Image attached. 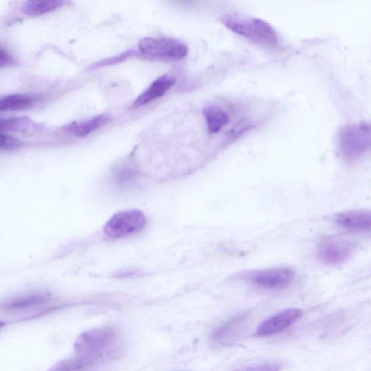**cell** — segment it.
<instances>
[{
	"mask_svg": "<svg viewBox=\"0 0 371 371\" xmlns=\"http://www.w3.org/2000/svg\"><path fill=\"white\" fill-rule=\"evenodd\" d=\"M175 84V79L169 75L160 77L136 99L134 106L141 107L157 100L158 98L165 94Z\"/></svg>",
	"mask_w": 371,
	"mask_h": 371,
	"instance_id": "8fae6325",
	"label": "cell"
},
{
	"mask_svg": "<svg viewBox=\"0 0 371 371\" xmlns=\"http://www.w3.org/2000/svg\"><path fill=\"white\" fill-rule=\"evenodd\" d=\"M110 120L108 115H101L84 121L72 122L65 130L77 137H84L103 127Z\"/></svg>",
	"mask_w": 371,
	"mask_h": 371,
	"instance_id": "7c38bea8",
	"label": "cell"
},
{
	"mask_svg": "<svg viewBox=\"0 0 371 371\" xmlns=\"http://www.w3.org/2000/svg\"><path fill=\"white\" fill-rule=\"evenodd\" d=\"M294 272L289 267H277L256 271L250 276L256 285L269 289L287 286L294 279Z\"/></svg>",
	"mask_w": 371,
	"mask_h": 371,
	"instance_id": "ba28073f",
	"label": "cell"
},
{
	"mask_svg": "<svg viewBox=\"0 0 371 371\" xmlns=\"http://www.w3.org/2000/svg\"><path fill=\"white\" fill-rule=\"evenodd\" d=\"M338 147L341 155L348 159H355L365 154L370 148V127L360 122L346 125L339 132Z\"/></svg>",
	"mask_w": 371,
	"mask_h": 371,
	"instance_id": "3957f363",
	"label": "cell"
},
{
	"mask_svg": "<svg viewBox=\"0 0 371 371\" xmlns=\"http://www.w3.org/2000/svg\"><path fill=\"white\" fill-rule=\"evenodd\" d=\"M22 146V142L17 138L0 133V150L15 151Z\"/></svg>",
	"mask_w": 371,
	"mask_h": 371,
	"instance_id": "ffe728a7",
	"label": "cell"
},
{
	"mask_svg": "<svg viewBox=\"0 0 371 371\" xmlns=\"http://www.w3.org/2000/svg\"><path fill=\"white\" fill-rule=\"evenodd\" d=\"M12 63L13 58L11 55L4 49H0V68L11 65Z\"/></svg>",
	"mask_w": 371,
	"mask_h": 371,
	"instance_id": "7402d4cb",
	"label": "cell"
},
{
	"mask_svg": "<svg viewBox=\"0 0 371 371\" xmlns=\"http://www.w3.org/2000/svg\"><path fill=\"white\" fill-rule=\"evenodd\" d=\"M244 319V315L237 316L218 327L212 334V339L215 343H227L239 332Z\"/></svg>",
	"mask_w": 371,
	"mask_h": 371,
	"instance_id": "4fadbf2b",
	"label": "cell"
},
{
	"mask_svg": "<svg viewBox=\"0 0 371 371\" xmlns=\"http://www.w3.org/2000/svg\"><path fill=\"white\" fill-rule=\"evenodd\" d=\"M34 99L26 94H13L0 98V111L25 110L32 106Z\"/></svg>",
	"mask_w": 371,
	"mask_h": 371,
	"instance_id": "2e32d148",
	"label": "cell"
},
{
	"mask_svg": "<svg viewBox=\"0 0 371 371\" xmlns=\"http://www.w3.org/2000/svg\"><path fill=\"white\" fill-rule=\"evenodd\" d=\"M63 4L64 2L61 0H32L25 4L22 10L25 14L30 16H39L56 11Z\"/></svg>",
	"mask_w": 371,
	"mask_h": 371,
	"instance_id": "9a60e30c",
	"label": "cell"
},
{
	"mask_svg": "<svg viewBox=\"0 0 371 371\" xmlns=\"http://www.w3.org/2000/svg\"><path fill=\"white\" fill-rule=\"evenodd\" d=\"M95 367L76 356L61 361L49 371H92Z\"/></svg>",
	"mask_w": 371,
	"mask_h": 371,
	"instance_id": "e0dca14e",
	"label": "cell"
},
{
	"mask_svg": "<svg viewBox=\"0 0 371 371\" xmlns=\"http://www.w3.org/2000/svg\"><path fill=\"white\" fill-rule=\"evenodd\" d=\"M28 122L25 118H0V132L18 130L26 127Z\"/></svg>",
	"mask_w": 371,
	"mask_h": 371,
	"instance_id": "ac0fdd59",
	"label": "cell"
},
{
	"mask_svg": "<svg viewBox=\"0 0 371 371\" xmlns=\"http://www.w3.org/2000/svg\"><path fill=\"white\" fill-rule=\"evenodd\" d=\"M135 54L136 52L134 51V49H130V51L122 53L118 56H115L112 58L107 59V60H104L101 61V63L96 64L94 67L101 68V67L113 65V64L120 63L122 61H125L130 57L133 56Z\"/></svg>",
	"mask_w": 371,
	"mask_h": 371,
	"instance_id": "44dd1931",
	"label": "cell"
},
{
	"mask_svg": "<svg viewBox=\"0 0 371 371\" xmlns=\"http://www.w3.org/2000/svg\"><path fill=\"white\" fill-rule=\"evenodd\" d=\"M221 21L234 34L261 46L273 48L279 45V37L275 28L262 19L227 16Z\"/></svg>",
	"mask_w": 371,
	"mask_h": 371,
	"instance_id": "7a4b0ae2",
	"label": "cell"
},
{
	"mask_svg": "<svg viewBox=\"0 0 371 371\" xmlns=\"http://www.w3.org/2000/svg\"><path fill=\"white\" fill-rule=\"evenodd\" d=\"M46 293L32 292L23 294L6 303L5 308L14 313H25L43 309L51 303Z\"/></svg>",
	"mask_w": 371,
	"mask_h": 371,
	"instance_id": "9c48e42d",
	"label": "cell"
},
{
	"mask_svg": "<svg viewBox=\"0 0 371 371\" xmlns=\"http://www.w3.org/2000/svg\"><path fill=\"white\" fill-rule=\"evenodd\" d=\"M283 365L279 362L270 361L244 367L235 371H280Z\"/></svg>",
	"mask_w": 371,
	"mask_h": 371,
	"instance_id": "d6986e66",
	"label": "cell"
},
{
	"mask_svg": "<svg viewBox=\"0 0 371 371\" xmlns=\"http://www.w3.org/2000/svg\"><path fill=\"white\" fill-rule=\"evenodd\" d=\"M142 54L151 58L182 60L188 54L182 42L168 38H144L139 44Z\"/></svg>",
	"mask_w": 371,
	"mask_h": 371,
	"instance_id": "5b68a950",
	"label": "cell"
},
{
	"mask_svg": "<svg viewBox=\"0 0 371 371\" xmlns=\"http://www.w3.org/2000/svg\"><path fill=\"white\" fill-rule=\"evenodd\" d=\"M203 113L208 130L212 134L220 131L230 121L229 115L218 106H208L205 108Z\"/></svg>",
	"mask_w": 371,
	"mask_h": 371,
	"instance_id": "5bb4252c",
	"label": "cell"
},
{
	"mask_svg": "<svg viewBox=\"0 0 371 371\" xmlns=\"http://www.w3.org/2000/svg\"><path fill=\"white\" fill-rule=\"evenodd\" d=\"M118 334L111 327L87 331L76 341L74 356L96 367L118 355Z\"/></svg>",
	"mask_w": 371,
	"mask_h": 371,
	"instance_id": "6da1fadb",
	"label": "cell"
},
{
	"mask_svg": "<svg viewBox=\"0 0 371 371\" xmlns=\"http://www.w3.org/2000/svg\"><path fill=\"white\" fill-rule=\"evenodd\" d=\"M303 316V311L298 308L282 310L263 320L254 335L263 337L277 334L295 324Z\"/></svg>",
	"mask_w": 371,
	"mask_h": 371,
	"instance_id": "52a82bcc",
	"label": "cell"
},
{
	"mask_svg": "<svg viewBox=\"0 0 371 371\" xmlns=\"http://www.w3.org/2000/svg\"><path fill=\"white\" fill-rule=\"evenodd\" d=\"M335 222L349 230L368 232L371 226V214L365 210L346 211L336 215Z\"/></svg>",
	"mask_w": 371,
	"mask_h": 371,
	"instance_id": "30bf717a",
	"label": "cell"
},
{
	"mask_svg": "<svg viewBox=\"0 0 371 371\" xmlns=\"http://www.w3.org/2000/svg\"><path fill=\"white\" fill-rule=\"evenodd\" d=\"M356 253L355 245L348 241L329 239L318 246L317 257L321 263L339 265L348 262Z\"/></svg>",
	"mask_w": 371,
	"mask_h": 371,
	"instance_id": "8992f818",
	"label": "cell"
},
{
	"mask_svg": "<svg viewBox=\"0 0 371 371\" xmlns=\"http://www.w3.org/2000/svg\"><path fill=\"white\" fill-rule=\"evenodd\" d=\"M4 326H5V323L2 322V321H0V328H2Z\"/></svg>",
	"mask_w": 371,
	"mask_h": 371,
	"instance_id": "603a6c76",
	"label": "cell"
},
{
	"mask_svg": "<svg viewBox=\"0 0 371 371\" xmlns=\"http://www.w3.org/2000/svg\"><path fill=\"white\" fill-rule=\"evenodd\" d=\"M146 217L138 210L122 211L113 215L104 227L105 234L111 238L118 239L134 235L146 226Z\"/></svg>",
	"mask_w": 371,
	"mask_h": 371,
	"instance_id": "277c9868",
	"label": "cell"
}]
</instances>
